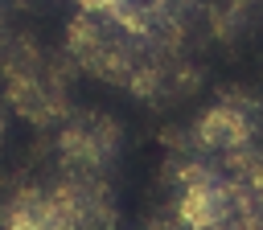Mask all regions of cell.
Returning a JSON list of instances; mask_svg holds the SVG:
<instances>
[{"instance_id": "6da1fadb", "label": "cell", "mask_w": 263, "mask_h": 230, "mask_svg": "<svg viewBox=\"0 0 263 230\" xmlns=\"http://www.w3.org/2000/svg\"><path fill=\"white\" fill-rule=\"evenodd\" d=\"M4 103L33 127H58L70 107V57L49 53L41 41L16 33L0 45Z\"/></svg>"}, {"instance_id": "7a4b0ae2", "label": "cell", "mask_w": 263, "mask_h": 230, "mask_svg": "<svg viewBox=\"0 0 263 230\" xmlns=\"http://www.w3.org/2000/svg\"><path fill=\"white\" fill-rule=\"evenodd\" d=\"M144 53H148L144 41H136L132 33H123L119 25H111L99 12L78 8L70 16V25H66V57H70V66L90 74V78H99V82H107V86H123L127 90V82H132L136 66L144 62Z\"/></svg>"}, {"instance_id": "3957f363", "label": "cell", "mask_w": 263, "mask_h": 230, "mask_svg": "<svg viewBox=\"0 0 263 230\" xmlns=\"http://www.w3.org/2000/svg\"><path fill=\"white\" fill-rule=\"evenodd\" d=\"M263 140V99L255 90L230 86L222 90L193 123V144L205 156H230V152H247L259 148Z\"/></svg>"}, {"instance_id": "277c9868", "label": "cell", "mask_w": 263, "mask_h": 230, "mask_svg": "<svg viewBox=\"0 0 263 230\" xmlns=\"http://www.w3.org/2000/svg\"><path fill=\"white\" fill-rule=\"evenodd\" d=\"M123 148V123L107 111H70L53 131V152L62 172H95L107 177V168L119 160Z\"/></svg>"}, {"instance_id": "5b68a950", "label": "cell", "mask_w": 263, "mask_h": 230, "mask_svg": "<svg viewBox=\"0 0 263 230\" xmlns=\"http://www.w3.org/2000/svg\"><path fill=\"white\" fill-rule=\"evenodd\" d=\"M197 86H201V66L189 53L148 45L144 62L136 66L132 82H127V94H136L148 107H168V103H185Z\"/></svg>"}, {"instance_id": "8992f818", "label": "cell", "mask_w": 263, "mask_h": 230, "mask_svg": "<svg viewBox=\"0 0 263 230\" xmlns=\"http://www.w3.org/2000/svg\"><path fill=\"white\" fill-rule=\"evenodd\" d=\"M49 193H53V201L62 205V214L74 230H115V222H119V205H115L107 177L62 172L49 185Z\"/></svg>"}, {"instance_id": "52a82bcc", "label": "cell", "mask_w": 263, "mask_h": 230, "mask_svg": "<svg viewBox=\"0 0 263 230\" xmlns=\"http://www.w3.org/2000/svg\"><path fill=\"white\" fill-rule=\"evenodd\" d=\"M4 230H74L49 185H25L4 201Z\"/></svg>"}, {"instance_id": "ba28073f", "label": "cell", "mask_w": 263, "mask_h": 230, "mask_svg": "<svg viewBox=\"0 0 263 230\" xmlns=\"http://www.w3.org/2000/svg\"><path fill=\"white\" fill-rule=\"evenodd\" d=\"M144 230H185L177 218H168V222H152V226H144Z\"/></svg>"}]
</instances>
